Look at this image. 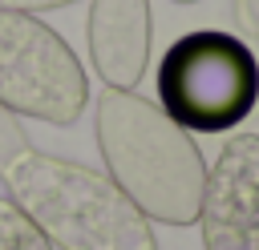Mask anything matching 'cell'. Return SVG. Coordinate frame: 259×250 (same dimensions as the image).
Wrapping results in <instances>:
<instances>
[{
	"mask_svg": "<svg viewBox=\"0 0 259 250\" xmlns=\"http://www.w3.org/2000/svg\"><path fill=\"white\" fill-rule=\"evenodd\" d=\"M158 109L186 133H231L259 101V60L223 28L182 32L154 73Z\"/></svg>",
	"mask_w": 259,
	"mask_h": 250,
	"instance_id": "3957f363",
	"label": "cell"
},
{
	"mask_svg": "<svg viewBox=\"0 0 259 250\" xmlns=\"http://www.w3.org/2000/svg\"><path fill=\"white\" fill-rule=\"evenodd\" d=\"M0 105L49 125H73L89 105L77 52L40 16L0 8Z\"/></svg>",
	"mask_w": 259,
	"mask_h": 250,
	"instance_id": "277c9868",
	"label": "cell"
},
{
	"mask_svg": "<svg viewBox=\"0 0 259 250\" xmlns=\"http://www.w3.org/2000/svg\"><path fill=\"white\" fill-rule=\"evenodd\" d=\"M0 177L53 250H158L150 218L93 165L28 145L0 165Z\"/></svg>",
	"mask_w": 259,
	"mask_h": 250,
	"instance_id": "7a4b0ae2",
	"label": "cell"
},
{
	"mask_svg": "<svg viewBox=\"0 0 259 250\" xmlns=\"http://www.w3.org/2000/svg\"><path fill=\"white\" fill-rule=\"evenodd\" d=\"M174 4H194V0H174Z\"/></svg>",
	"mask_w": 259,
	"mask_h": 250,
	"instance_id": "8fae6325",
	"label": "cell"
},
{
	"mask_svg": "<svg viewBox=\"0 0 259 250\" xmlns=\"http://www.w3.org/2000/svg\"><path fill=\"white\" fill-rule=\"evenodd\" d=\"M202 250H259V133H235L206 169L198 202Z\"/></svg>",
	"mask_w": 259,
	"mask_h": 250,
	"instance_id": "5b68a950",
	"label": "cell"
},
{
	"mask_svg": "<svg viewBox=\"0 0 259 250\" xmlns=\"http://www.w3.org/2000/svg\"><path fill=\"white\" fill-rule=\"evenodd\" d=\"M20 149H28V137H24V129H20V121L0 105V165L8 161V157H16Z\"/></svg>",
	"mask_w": 259,
	"mask_h": 250,
	"instance_id": "ba28073f",
	"label": "cell"
},
{
	"mask_svg": "<svg viewBox=\"0 0 259 250\" xmlns=\"http://www.w3.org/2000/svg\"><path fill=\"white\" fill-rule=\"evenodd\" d=\"M235 20L259 36V0H235Z\"/></svg>",
	"mask_w": 259,
	"mask_h": 250,
	"instance_id": "30bf717a",
	"label": "cell"
},
{
	"mask_svg": "<svg viewBox=\"0 0 259 250\" xmlns=\"http://www.w3.org/2000/svg\"><path fill=\"white\" fill-rule=\"evenodd\" d=\"M97 149L121 194L162 226H194L206 185V161L194 137L174 125L158 101L134 89L97 97Z\"/></svg>",
	"mask_w": 259,
	"mask_h": 250,
	"instance_id": "6da1fadb",
	"label": "cell"
},
{
	"mask_svg": "<svg viewBox=\"0 0 259 250\" xmlns=\"http://www.w3.org/2000/svg\"><path fill=\"white\" fill-rule=\"evenodd\" d=\"M89 60L105 89H138L150 69V0H89Z\"/></svg>",
	"mask_w": 259,
	"mask_h": 250,
	"instance_id": "8992f818",
	"label": "cell"
},
{
	"mask_svg": "<svg viewBox=\"0 0 259 250\" xmlns=\"http://www.w3.org/2000/svg\"><path fill=\"white\" fill-rule=\"evenodd\" d=\"M0 250H53V242L28 222V214L12 198H0Z\"/></svg>",
	"mask_w": 259,
	"mask_h": 250,
	"instance_id": "52a82bcc",
	"label": "cell"
},
{
	"mask_svg": "<svg viewBox=\"0 0 259 250\" xmlns=\"http://www.w3.org/2000/svg\"><path fill=\"white\" fill-rule=\"evenodd\" d=\"M69 4H77V0H0V8H8V12H28V16L53 12V8H69Z\"/></svg>",
	"mask_w": 259,
	"mask_h": 250,
	"instance_id": "9c48e42d",
	"label": "cell"
}]
</instances>
